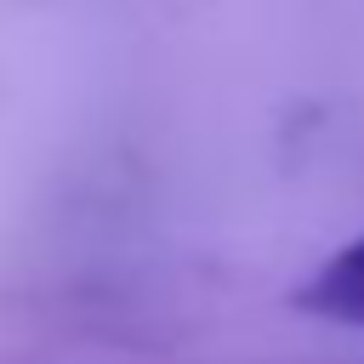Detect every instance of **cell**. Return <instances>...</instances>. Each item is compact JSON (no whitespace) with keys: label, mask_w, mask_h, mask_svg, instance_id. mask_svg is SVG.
I'll use <instances>...</instances> for the list:
<instances>
[{"label":"cell","mask_w":364,"mask_h":364,"mask_svg":"<svg viewBox=\"0 0 364 364\" xmlns=\"http://www.w3.org/2000/svg\"><path fill=\"white\" fill-rule=\"evenodd\" d=\"M301 313L324 318V324H341V330H364V233L336 245L290 296Z\"/></svg>","instance_id":"1"}]
</instances>
